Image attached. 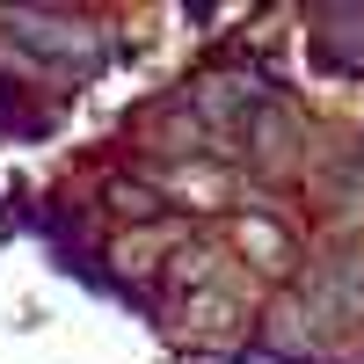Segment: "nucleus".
Here are the masks:
<instances>
[{
    "instance_id": "f257e3e1",
    "label": "nucleus",
    "mask_w": 364,
    "mask_h": 364,
    "mask_svg": "<svg viewBox=\"0 0 364 364\" xmlns=\"http://www.w3.org/2000/svg\"><path fill=\"white\" fill-rule=\"evenodd\" d=\"M291 146H299V117H291L284 102H262V109L248 117V154H255V168H284Z\"/></svg>"
},
{
    "instance_id": "f03ea898",
    "label": "nucleus",
    "mask_w": 364,
    "mask_h": 364,
    "mask_svg": "<svg viewBox=\"0 0 364 364\" xmlns=\"http://www.w3.org/2000/svg\"><path fill=\"white\" fill-rule=\"evenodd\" d=\"M15 37L37 44V51H58V58H87L95 37H87L80 22H58V15H15Z\"/></svg>"
},
{
    "instance_id": "7ed1b4c3",
    "label": "nucleus",
    "mask_w": 364,
    "mask_h": 364,
    "mask_svg": "<svg viewBox=\"0 0 364 364\" xmlns=\"http://www.w3.org/2000/svg\"><path fill=\"white\" fill-rule=\"evenodd\" d=\"M321 58H328V66H343V73H364V8L328 15V29H321Z\"/></svg>"
},
{
    "instance_id": "20e7f679",
    "label": "nucleus",
    "mask_w": 364,
    "mask_h": 364,
    "mask_svg": "<svg viewBox=\"0 0 364 364\" xmlns=\"http://www.w3.org/2000/svg\"><path fill=\"white\" fill-rule=\"evenodd\" d=\"M233 240H240L255 262H269V269H284V262H291V240H284L277 219H255V211H240V219H233Z\"/></svg>"
},
{
    "instance_id": "39448f33",
    "label": "nucleus",
    "mask_w": 364,
    "mask_h": 364,
    "mask_svg": "<svg viewBox=\"0 0 364 364\" xmlns=\"http://www.w3.org/2000/svg\"><path fill=\"white\" fill-rule=\"evenodd\" d=\"M109 211H117V219H161V190H154V182H124V175H117L109 182Z\"/></svg>"
}]
</instances>
